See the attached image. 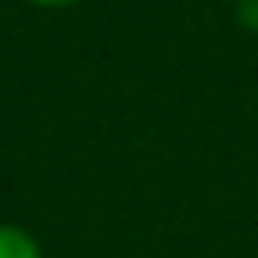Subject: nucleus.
I'll use <instances>...</instances> for the list:
<instances>
[{
    "instance_id": "obj_4",
    "label": "nucleus",
    "mask_w": 258,
    "mask_h": 258,
    "mask_svg": "<svg viewBox=\"0 0 258 258\" xmlns=\"http://www.w3.org/2000/svg\"><path fill=\"white\" fill-rule=\"evenodd\" d=\"M230 4H246V0H230Z\"/></svg>"
},
{
    "instance_id": "obj_3",
    "label": "nucleus",
    "mask_w": 258,
    "mask_h": 258,
    "mask_svg": "<svg viewBox=\"0 0 258 258\" xmlns=\"http://www.w3.org/2000/svg\"><path fill=\"white\" fill-rule=\"evenodd\" d=\"M24 4H32V8H69L77 0H24Z\"/></svg>"
},
{
    "instance_id": "obj_1",
    "label": "nucleus",
    "mask_w": 258,
    "mask_h": 258,
    "mask_svg": "<svg viewBox=\"0 0 258 258\" xmlns=\"http://www.w3.org/2000/svg\"><path fill=\"white\" fill-rule=\"evenodd\" d=\"M0 258H44V246L32 230L16 222H0Z\"/></svg>"
},
{
    "instance_id": "obj_2",
    "label": "nucleus",
    "mask_w": 258,
    "mask_h": 258,
    "mask_svg": "<svg viewBox=\"0 0 258 258\" xmlns=\"http://www.w3.org/2000/svg\"><path fill=\"white\" fill-rule=\"evenodd\" d=\"M238 24H246V28H258V0H246V4H238Z\"/></svg>"
}]
</instances>
